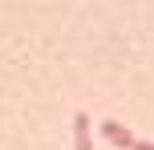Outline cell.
Masks as SVG:
<instances>
[{
    "label": "cell",
    "mask_w": 154,
    "mask_h": 150,
    "mask_svg": "<svg viewBox=\"0 0 154 150\" xmlns=\"http://www.w3.org/2000/svg\"><path fill=\"white\" fill-rule=\"evenodd\" d=\"M97 130H101V138H106V142H114V146H122V150H134V142H138V138H134L118 118H106Z\"/></svg>",
    "instance_id": "6da1fadb"
},
{
    "label": "cell",
    "mask_w": 154,
    "mask_h": 150,
    "mask_svg": "<svg viewBox=\"0 0 154 150\" xmlns=\"http://www.w3.org/2000/svg\"><path fill=\"white\" fill-rule=\"evenodd\" d=\"M73 150H93V122L85 110H73Z\"/></svg>",
    "instance_id": "7a4b0ae2"
},
{
    "label": "cell",
    "mask_w": 154,
    "mask_h": 150,
    "mask_svg": "<svg viewBox=\"0 0 154 150\" xmlns=\"http://www.w3.org/2000/svg\"><path fill=\"white\" fill-rule=\"evenodd\" d=\"M134 150H154V142H150V138H138V142H134Z\"/></svg>",
    "instance_id": "3957f363"
}]
</instances>
